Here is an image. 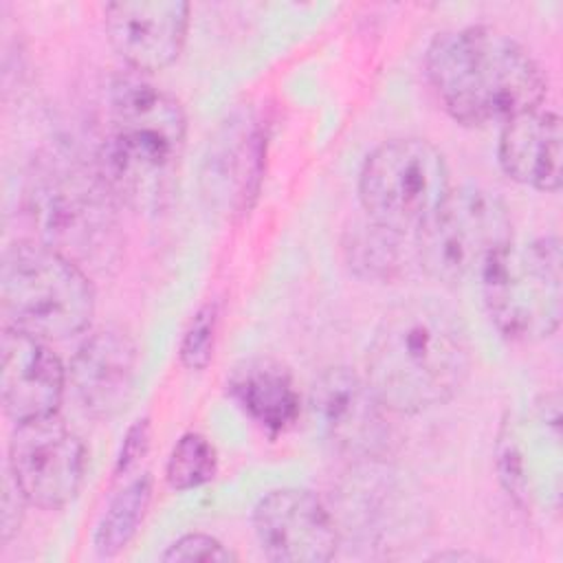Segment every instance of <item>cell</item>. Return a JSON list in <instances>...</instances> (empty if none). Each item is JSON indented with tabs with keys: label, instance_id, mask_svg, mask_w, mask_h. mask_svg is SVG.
<instances>
[{
	"label": "cell",
	"instance_id": "8992f818",
	"mask_svg": "<svg viewBox=\"0 0 563 563\" xmlns=\"http://www.w3.org/2000/svg\"><path fill=\"white\" fill-rule=\"evenodd\" d=\"M510 242L512 227L504 200L482 187L449 191L416 231L420 266L446 286L482 279Z\"/></svg>",
	"mask_w": 563,
	"mask_h": 563
},
{
	"label": "cell",
	"instance_id": "30bf717a",
	"mask_svg": "<svg viewBox=\"0 0 563 563\" xmlns=\"http://www.w3.org/2000/svg\"><path fill=\"white\" fill-rule=\"evenodd\" d=\"M266 158V132L251 108L231 112L209 136L200 167V191L209 211L235 220L253 207Z\"/></svg>",
	"mask_w": 563,
	"mask_h": 563
},
{
	"label": "cell",
	"instance_id": "2e32d148",
	"mask_svg": "<svg viewBox=\"0 0 563 563\" xmlns=\"http://www.w3.org/2000/svg\"><path fill=\"white\" fill-rule=\"evenodd\" d=\"M139 354L134 341L119 328L92 332L75 352L68 380L92 418H112L132 398Z\"/></svg>",
	"mask_w": 563,
	"mask_h": 563
},
{
	"label": "cell",
	"instance_id": "e0dca14e",
	"mask_svg": "<svg viewBox=\"0 0 563 563\" xmlns=\"http://www.w3.org/2000/svg\"><path fill=\"white\" fill-rule=\"evenodd\" d=\"M561 121L541 108L504 123L499 139L501 169L517 183L556 191L561 187Z\"/></svg>",
	"mask_w": 563,
	"mask_h": 563
},
{
	"label": "cell",
	"instance_id": "6da1fadb",
	"mask_svg": "<svg viewBox=\"0 0 563 563\" xmlns=\"http://www.w3.org/2000/svg\"><path fill=\"white\" fill-rule=\"evenodd\" d=\"M471 367L460 317L431 299L394 306L367 347L365 378L387 411L420 413L451 400Z\"/></svg>",
	"mask_w": 563,
	"mask_h": 563
},
{
	"label": "cell",
	"instance_id": "603a6c76",
	"mask_svg": "<svg viewBox=\"0 0 563 563\" xmlns=\"http://www.w3.org/2000/svg\"><path fill=\"white\" fill-rule=\"evenodd\" d=\"M26 504H29V499L24 497V493L18 486V482L13 479V475L7 471L4 493H2V517H0V526H2L0 530H2V541L4 543L18 532Z\"/></svg>",
	"mask_w": 563,
	"mask_h": 563
},
{
	"label": "cell",
	"instance_id": "3957f363",
	"mask_svg": "<svg viewBox=\"0 0 563 563\" xmlns=\"http://www.w3.org/2000/svg\"><path fill=\"white\" fill-rule=\"evenodd\" d=\"M427 77L442 108L464 125L508 123L537 110L545 95L539 64L493 26L438 35L427 51Z\"/></svg>",
	"mask_w": 563,
	"mask_h": 563
},
{
	"label": "cell",
	"instance_id": "ba28073f",
	"mask_svg": "<svg viewBox=\"0 0 563 563\" xmlns=\"http://www.w3.org/2000/svg\"><path fill=\"white\" fill-rule=\"evenodd\" d=\"M446 163L424 139H391L363 163L358 196L369 220L396 235L418 231L449 194Z\"/></svg>",
	"mask_w": 563,
	"mask_h": 563
},
{
	"label": "cell",
	"instance_id": "8fae6325",
	"mask_svg": "<svg viewBox=\"0 0 563 563\" xmlns=\"http://www.w3.org/2000/svg\"><path fill=\"white\" fill-rule=\"evenodd\" d=\"M310 409L323 438L352 460L374 462L394 444V431L385 418L367 378L347 367H330L319 374L310 391Z\"/></svg>",
	"mask_w": 563,
	"mask_h": 563
},
{
	"label": "cell",
	"instance_id": "9a60e30c",
	"mask_svg": "<svg viewBox=\"0 0 563 563\" xmlns=\"http://www.w3.org/2000/svg\"><path fill=\"white\" fill-rule=\"evenodd\" d=\"M66 369L44 339L7 325L0 341V391L7 416L20 424L55 416Z\"/></svg>",
	"mask_w": 563,
	"mask_h": 563
},
{
	"label": "cell",
	"instance_id": "d6986e66",
	"mask_svg": "<svg viewBox=\"0 0 563 563\" xmlns=\"http://www.w3.org/2000/svg\"><path fill=\"white\" fill-rule=\"evenodd\" d=\"M152 499V477L139 475L128 482L106 508L95 530V548L101 556H114L136 534Z\"/></svg>",
	"mask_w": 563,
	"mask_h": 563
},
{
	"label": "cell",
	"instance_id": "7a4b0ae2",
	"mask_svg": "<svg viewBox=\"0 0 563 563\" xmlns=\"http://www.w3.org/2000/svg\"><path fill=\"white\" fill-rule=\"evenodd\" d=\"M180 103L136 73L119 75L108 90V128L95 167L114 200L136 211L163 209L185 150Z\"/></svg>",
	"mask_w": 563,
	"mask_h": 563
},
{
	"label": "cell",
	"instance_id": "7402d4cb",
	"mask_svg": "<svg viewBox=\"0 0 563 563\" xmlns=\"http://www.w3.org/2000/svg\"><path fill=\"white\" fill-rule=\"evenodd\" d=\"M235 554L222 545L218 539L209 537V534H185L178 541H174L165 554L163 561H205V563H227L233 561Z\"/></svg>",
	"mask_w": 563,
	"mask_h": 563
},
{
	"label": "cell",
	"instance_id": "5bb4252c",
	"mask_svg": "<svg viewBox=\"0 0 563 563\" xmlns=\"http://www.w3.org/2000/svg\"><path fill=\"white\" fill-rule=\"evenodd\" d=\"M108 40L136 73L167 68L180 55L189 4L178 0H125L103 7Z\"/></svg>",
	"mask_w": 563,
	"mask_h": 563
},
{
	"label": "cell",
	"instance_id": "cb8c5ba5",
	"mask_svg": "<svg viewBox=\"0 0 563 563\" xmlns=\"http://www.w3.org/2000/svg\"><path fill=\"white\" fill-rule=\"evenodd\" d=\"M147 446H150V422L143 418L128 429L119 460H117V471L119 473L130 471L139 460H143V455L147 453Z\"/></svg>",
	"mask_w": 563,
	"mask_h": 563
},
{
	"label": "cell",
	"instance_id": "44dd1931",
	"mask_svg": "<svg viewBox=\"0 0 563 563\" xmlns=\"http://www.w3.org/2000/svg\"><path fill=\"white\" fill-rule=\"evenodd\" d=\"M216 306H202L189 321L180 341V363L187 369L202 372L213 356L216 345Z\"/></svg>",
	"mask_w": 563,
	"mask_h": 563
},
{
	"label": "cell",
	"instance_id": "ffe728a7",
	"mask_svg": "<svg viewBox=\"0 0 563 563\" xmlns=\"http://www.w3.org/2000/svg\"><path fill=\"white\" fill-rule=\"evenodd\" d=\"M216 449L200 433H185L169 453L167 484L174 490H191L207 484L216 475Z\"/></svg>",
	"mask_w": 563,
	"mask_h": 563
},
{
	"label": "cell",
	"instance_id": "5b68a950",
	"mask_svg": "<svg viewBox=\"0 0 563 563\" xmlns=\"http://www.w3.org/2000/svg\"><path fill=\"white\" fill-rule=\"evenodd\" d=\"M0 292L9 325L44 341L84 332L95 314L84 268L44 242H15L4 251Z\"/></svg>",
	"mask_w": 563,
	"mask_h": 563
},
{
	"label": "cell",
	"instance_id": "277c9868",
	"mask_svg": "<svg viewBox=\"0 0 563 563\" xmlns=\"http://www.w3.org/2000/svg\"><path fill=\"white\" fill-rule=\"evenodd\" d=\"M114 202L97 167L64 152L40 158L29 176L26 207L42 242L79 266L112 257Z\"/></svg>",
	"mask_w": 563,
	"mask_h": 563
},
{
	"label": "cell",
	"instance_id": "ac0fdd59",
	"mask_svg": "<svg viewBox=\"0 0 563 563\" xmlns=\"http://www.w3.org/2000/svg\"><path fill=\"white\" fill-rule=\"evenodd\" d=\"M235 402L268 433H282L299 416V394L286 367L275 361H249L229 380Z\"/></svg>",
	"mask_w": 563,
	"mask_h": 563
},
{
	"label": "cell",
	"instance_id": "4fadbf2b",
	"mask_svg": "<svg viewBox=\"0 0 563 563\" xmlns=\"http://www.w3.org/2000/svg\"><path fill=\"white\" fill-rule=\"evenodd\" d=\"M501 438L499 468L508 490L521 499H541L556 508L561 497V409L559 396H545Z\"/></svg>",
	"mask_w": 563,
	"mask_h": 563
},
{
	"label": "cell",
	"instance_id": "9c48e42d",
	"mask_svg": "<svg viewBox=\"0 0 563 563\" xmlns=\"http://www.w3.org/2000/svg\"><path fill=\"white\" fill-rule=\"evenodd\" d=\"M84 442L55 416L20 422L9 442V466L29 504L57 510L70 504L86 473Z\"/></svg>",
	"mask_w": 563,
	"mask_h": 563
},
{
	"label": "cell",
	"instance_id": "52a82bcc",
	"mask_svg": "<svg viewBox=\"0 0 563 563\" xmlns=\"http://www.w3.org/2000/svg\"><path fill=\"white\" fill-rule=\"evenodd\" d=\"M490 321L510 341L548 339L561 321V246L556 238L510 242L484 273Z\"/></svg>",
	"mask_w": 563,
	"mask_h": 563
},
{
	"label": "cell",
	"instance_id": "7c38bea8",
	"mask_svg": "<svg viewBox=\"0 0 563 563\" xmlns=\"http://www.w3.org/2000/svg\"><path fill=\"white\" fill-rule=\"evenodd\" d=\"M253 528L262 552L273 561L323 563L339 545L332 512L310 490L282 488L264 495L253 510Z\"/></svg>",
	"mask_w": 563,
	"mask_h": 563
}]
</instances>
